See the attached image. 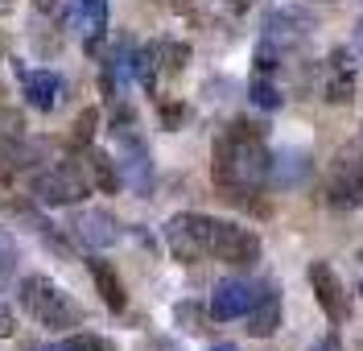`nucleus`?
<instances>
[{"label": "nucleus", "instance_id": "bb28decb", "mask_svg": "<svg viewBox=\"0 0 363 351\" xmlns=\"http://www.w3.org/2000/svg\"><path fill=\"white\" fill-rule=\"evenodd\" d=\"M310 351H342V339L335 335V330H330V335H322V339H318Z\"/></svg>", "mask_w": 363, "mask_h": 351}, {"label": "nucleus", "instance_id": "f03ea898", "mask_svg": "<svg viewBox=\"0 0 363 351\" xmlns=\"http://www.w3.org/2000/svg\"><path fill=\"white\" fill-rule=\"evenodd\" d=\"M17 294H21L25 314L45 330H70V327H79V318H83V310L74 306V298L67 289H58L50 277H42V273L25 277Z\"/></svg>", "mask_w": 363, "mask_h": 351}, {"label": "nucleus", "instance_id": "7c9ffc66", "mask_svg": "<svg viewBox=\"0 0 363 351\" xmlns=\"http://www.w3.org/2000/svg\"><path fill=\"white\" fill-rule=\"evenodd\" d=\"M29 351H33V347H29Z\"/></svg>", "mask_w": 363, "mask_h": 351}, {"label": "nucleus", "instance_id": "f8f14e48", "mask_svg": "<svg viewBox=\"0 0 363 351\" xmlns=\"http://www.w3.org/2000/svg\"><path fill=\"white\" fill-rule=\"evenodd\" d=\"M256 289L260 285H252V281L244 277H227L215 285V294H211V318L215 323H231V318H244L252 310V302H256Z\"/></svg>", "mask_w": 363, "mask_h": 351}, {"label": "nucleus", "instance_id": "c756f323", "mask_svg": "<svg viewBox=\"0 0 363 351\" xmlns=\"http://www.w3.org/2000/svg\"><path fill=\"white\" fill-rule=\"evenodd\" d=\"M359 50H363V21H359Z\"/></svg>", "mask_w": 363, "mask_h": 351}, {"label": "nucleus", "instance_id": "412c9836", "mask_svg": "<svg viewBox=\"0 0 363 351\" xmlns=\"http://www.w3.org/2000/svg\"><path fill=\"white\" fill-rule=\"evenodd\" d=\"M161 50V74H182L190 62V46L186 42H157Z\"/></svg>", "mask_w": 363, "mask_h": 351}, {"label": "nucleus", "instance_id": "423d86ee", "mask_svg": "<svg viewBox=\"0 0 363 351\" xmlns=\"http://www.w3.org/2000/svg\"><path fill=\"white\" fill-rule=\"evenodd\" d=\"M211 257H219L223 264H235V269H252L260 260V235L252 228L231 223V219H215V228H211Z\"/></svg>", "mask_w": 363, "mask_h": 351}, {"label": "nucleus", "instance_id": "2eb2a0df", "mask_svg": "<svg viewBox=\"0 0 363 351\" xmlns=\"http://www.w3.org/2000/svg\"><path fill=\"white\" fill-rule=\"evenodd\" d=\"M244 318H248L252 339H269V335L281 330V294H277V285H260L256 289V302H252V310Z\"/></svg>", "mask_w": 363, "mask_h": 351}, {"label": "nucleus", "instance_id": "20e7f679", "mask_svg": "<svg viewBox=\"0 0 363 351\" xmlns=\"http://www.w3.org/2000/svg\"><path fill=\"white\" fill-rule=\"evenodd\" d=\"M29 194L42 203V207H74L91 194V178L70 162H58L50 169H38L33 182H29Z\"/></svg>", "mask_w": 363, "mask_h": 351}, {"label": "nucleus", "instance_id": "4be33fe9", "mask_svg": "<svg viewBox=\"0 0 363 351\" xmlns=\"http://www.w3.org/2000/svg\"><path fill=\"white\" fill-rule=\"evenodd\" d=\"M17 260H21V244L9 228H0V281H9L17 273Z\"/></svg>", "mask_w": 363, "mask_h": 351}, {"label": "nucleus", "instance_id": "dca6fc26", "mask_svg": "<svg viewBox=\"0 0 363 351\" xmlns=\"http://www.w3.org/2000/svg\"><path fill=\"white\" fill-rule=\"evenodd\" d=\"M87 269H91V281H95V289H99L104 306H108L112 314H124V306H128V289H124L120 273H116L108 260H99V257H91Z\"/></svg>", "mask_w": 363, "mask_h": 351}, {"label": "nucleus", "instance_id": "7ed1b4c3", "mask_svg": "<svg viewBox=\"0 0 363 351\" xmlns=\"http://www.w3.org/2000/svg\"><path fill=\"white\" fill-rule=\"evenodd\" d=\"M116 145H120V178H124V186H133L136 194H149L153 190V162H149V145L140 140V133L133 128V112L128 108H120L116 112Z\"/></svg>", "mask_w": 363, "mask_h": 351}, {"label": "nucleus", "instance_id": "f257e3e1", "mask_svg": "<svg viewBox=\"0 0 363 351\" xmlns=\"http://www.w3.org/2000/svg\"><path fill=\"white\" fill-rule=\"evenodd\" d=\"M211 178L223 199L244 203L256 215H272L269 203H256V194L264 190L272 178V153L264 145V128L252 120H231L223 133L215 137V153H211Z\"/></svg>", "mask_w": 363, "mask_h": 351}, {"label": "nucleus", "instance_id": "1a4fd4ad", "mask_svg": "<svg viewBox=\"0 0 363 351\" xmlns=\"http://www.w3.org/2000/svg\"><path fill=\"white\" fill-rule=\"evenodd\" d=\"M363 203V162L355 153H347L335 162L330 178H326V207L335 211H351Z\"/></svg>", "mask_w": 363, "mask_h": 351}, {"label": "nucleus", "instance_id": "4468645a", "mask_svg": "<svg viewBox=\"0 0 363 351\" xmlns=\"http://www.w3.org/2000/svg\"><path fill=\"white\" fill-rule=\"evenodd\" d=\"M62 91H67V83L54 70H29V74H21V95L33 112H54L62 104Z\"/></svg>", "mask_w": 363, "mask_h": 351}, {"label": "nucleus", "instance_id": "9b49d317", "mask_svg": "<svg viewBox=\"0 0 363 351\" xmlns=\"http://www.w3.org/2000/svg\"><path fill=\"white\" fill-rule=\"evenodd\" d=\"M310 289H314L318 306H322V314H326L330 323H347V318H351V298H347V289H342L339 273H335L326 260H314V264H310Z\"/></svg>", "mask_w": 363, "mask_h": 351}, {"label": "nucleus", "instance_id": "0eeeda50", "mask_svg": "<svg viewBox=\"0 0 363 351\" xmlns=\"http://www.w3.org/2000/svg\"><path fill=\"white\" fill-rule=\"evenodd\" d=\"M359 87V62L347 46L330 50L326 62H322V99L326 104H351Z\"/></svg>", "mask_w": 363, "mask_h": 351}, {"label": "nucleus", "instance_id": "f3484780", "mask_svg": "<svg viewBox=\"0 0 363 351\" xmlns=\"http://www.w3.org/2000/svg\"><path fill=\"white\" fill-rule=\"evenodd\" d=\"M83 169H87L91 186L104 190V194H116V190L124 186V178H120V165H116L112 153H104V149H83Z\"/></svg>", "mask_w": 363, "mask_h": 351}, {"label": "nucleus", "instance_id": "393cba45", "mask_svg": "<svg viewBox=\"0 0 363 351\" xmlns=\"http://www.w3.org/2000/svg\"><path fill=\"white\" fill-rule=\"evenodd\" d=\"M157 116H161V124L174 133V128H182V124L190 120V108H186V104H178V99H169V104H161V108H157Z\"/></svg>", "mask_w": 363, "mask_h": 351}, {"label": "nucleus", "instance_id": "aec40b11", "mask_svg": "<svg viewBox=\"0 0 363 351\" xmlns=\"http://www.w3.org/2000/svg\"><path fill=\"white\" fill-rule=\"evenodd\" d=\"M206 314H211V310H203V302H178L174 306V323H178L182 330H190V335L206 330Z\"/></svg>", "mask_w": 363, "mask_h": 351}, {"label": "nucleus", "instance_id": "9d476101", "mask_svg": "<svg viewBox=\"0 0 363 351\" xmlns=\"http://www.w3.org/2000/svg\"><path fill=\"white\" fill-rule=\"evenodd\" d=\"M70 235H74L87 252H99V248L120 244V219H116L112 211H104V207L79 211V215L70 219Z\"/></svg>", "mask_w": 363, "mask_h": 351}, {"label": "nucleus", "instance_id": "a878e982", "mask_svg": "<svg viewBox=\"0 0 363 351\" xmlns=\"http://www.w3.org/2000/svg\"><path fill=\"white\" fill-rule=\"evenodd\" d=\"M13 335H17V314H13L9 298L0 294V339H13Z\"/></svg>", "mask_w": 363, "mask_h": 351}, {"label": "nucleus", "instance_id": "6ab92c4d", "mask_svg": "<svg viewBox=\"0 0 363 351\" xmlns=\"http://www.w3.org/2000/svg\"><path fill=\"white\" fill-rule=\"evenodd\" d=\"M248 95H252V104H256V108H264V112H277V108L285 104V95H281V87L272 83V74H252Z\"/></svg>", "mask_w": 363, "mask_h": 351}, {"label": "nucleus", "instance_id": "39448f33", "mask_svg": "<svg viewBox=\"0 0 363 351\" xmlns=\"http://www.w3.org/2000/svg\"><path fill=\"white\" fill-rule=\"evenodd\" d=\"M211 228H215V219L199 215V211L174 215L165 223V248H169V257L182 260V264H194V260L211 257Z\"/></svg>", "mask_w": 363, "mask_h": 351}, {"label": "nucleus", "instance_id": "a211bd4d", "mask_svg": "<svg viewBox=\"0 0 363 351\" xmlns=\"http://www.w3.org/2000/svg\"><path fill=\"white\" fill-rule=\"evenodd\" d=\"M79 29L87 50L99 46V38L108 33V0H79Z\"/></svg>", "mask_w": 363, "mask_h": 351}, {"label": "nucleus", "instance_id": "b1692460", "mask_svg": "<svg viewBox=\"0 0 363 351\" xmlns=\"http://www.w3.org/2000/svg\"><path fill=\"white\" fill-rule=\"evenodd\" d=\"M95 128H99V112H95V108L79 112V120H74V133H70V145H74V149H87L91 137H95Z\"/></svg>", "mask_w": 363, "mask_h": 351}, {"label": "nucleus", "instance_id": "6e6552de", "mask_svg": "<svg viewBox=\"0 0 363 351\" xmlns=\"http://www.w3.org/2000/svg\"><path fill=\"white\" fill-rule=\"evenodd\" d=\"M310 33H314V17H310V13H301V9H272L269 17H264V38H260V42L277 46L281 54H289V50H297Z\"/></svg>", "mask_w": 363, "mask_h": 351}, {"label": "nucleus", "instance_id": "ddd939ff", "mask_svg": "<svg viewBox=\"0 0 363 351\" xmlns=\"http://www.w3.org/2000/svg\"><path fill=\"white\" fill-rule=\"evenodd\" d=\"M42 153V145L21 137H0V203H9V186L17 182V174H25L33 157Z\"/></svg>", "mask_w": 363, "mask_h": 351}, {"label": "nucleus", "instance_id": "5701e85b", "mask_svg": "<svg viewBox=\"0 0 363 351\" xmlns=\"http://www.w3.org/2000/svg\"><path fill=\"white\" fill-rule=\"evenodd\" d=\"M58 351H116V343L108 339V335H91V330H83V335H67Z\"/></svg>", "mask_w": 363, "mask_h": 351}, {"label": "nucleus", "instance_id": "cd10ccee", "mask_svg": "<svg viewBox=\"0 0 363 351\" xmlns=\"http://www.w3.org/2000/svg\"><path fill=\"white\" fill-rule=\"evenodd\" d=\"M33 4H38L42 13H58V9H62V0H33Z\"/></svg>", "mask_w": 363, "mask_h": 351}, {"label": "nucleus", "instance_id": "c85d7f7f", "mask_svg": "<svg viewBox=\"0 0 363 351\" xmlns=\"http://www.w3.org/2000/svg\"><path fill=\"white\" fill-rule=\"evenodd\" d=\"M211 351H240V347H235V343H215Z\"/></svg>", "mask_w": 363, "mask_h": 351}]
</instances>
